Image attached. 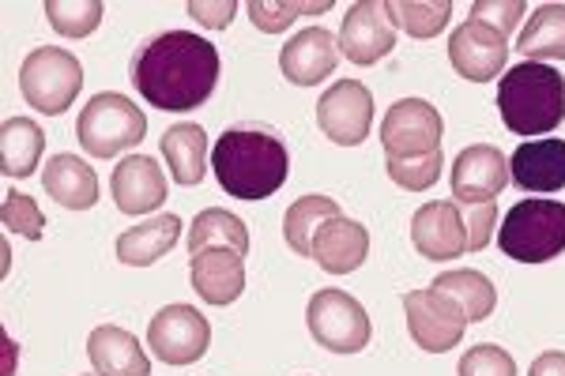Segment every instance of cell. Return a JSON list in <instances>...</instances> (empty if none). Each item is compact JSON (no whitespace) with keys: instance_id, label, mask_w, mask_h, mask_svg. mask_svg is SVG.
Instances as JSON below:
<instances>
[{"instance_id":"obj_25","label":"cell","mask_w":565,"mask_h":376,"mask_svg":"<svg viewBox=\"0 0 565 376\" xmlns=\"http://www.w3.org/2000/svg\"><path fill=\"white\" fill-rule=\"evenodd\" d=\"M45 132L31 117H8L0 128V170L8 178H31L42 162Z\"/></svg>"},{"instance_id":"obj_5","label":"cell","mask_w":565,"mask_h":376,"mask_svg":"<svg viewBox=\"0 0 565 376\" xmlns=\"http://www.w3.org/2000/svg\"><path fill=\"white\" fill-rule=\"evenodd\" d=\"M143 132H148L143 109L132 98L114 95V90L90 98L76 121V140L84 143L90 159H114V154L143 143Z\"/></svg>"},{"instance_id":"obj_35","label":"cell","mask_w":565,"mask_h":376,"mask_svg":"<svg viewBox=\"0 0 565 376\" xmlns=\"http://www.w3.org/2000/svg\"><path fill=\"white\" fill-rule=\"evenodd\" d=\"M460 376H516V362L513 354H505V346L482 343L460 357Z\"/></svg>"},{"instance_id":"obj_29","label":"cell","mask_w":565,"mask_h":376,"mask_svg":"<svg viewBox=\"0 0 565 376\" xmlns=\"http://www.w3.org/2000/svg\"><path fill=\"white\" fill-rule=\"evenodd\" d=\"M343 211L332 196H302L287 207L282 215V237L295 249V256H313V237L328 223V218H340Z\"/></svg>"},{"instance_id":"obj_20","label":"cell","mask_w":565,"mask_h":376,"mask_svg":"<svg viewBox=\"0 0 565 376\" xmlns=\"http://www.w3.org/2000/svg\"><path fill=\"white\" fill-rule=\"evenodd\" d=\"M370 256V230L354 218H328L313 237V260L328 275H351Z\"/></svg>"},{"instance_id":"obj_13","label":"cell","mask_w":565,"mask_h":376,"mask_svg":"<svg viewBox=\"0 0 565 376\" xmlns=\"http://www.w3.org/2000/svg\"><path fill=\"white\" fill-rule=\"evenodd\" d=\"M505 57L509 39L479 20L460 23L449 39L452 68H457V76L471 79V84H490L494 76H505Z\"/></svg>"},{"instance_id":"obj_30","label":"cell","mask_w":565,"mask_h":376,"mask_svg":"<svg viewBox=\"0 0 565 376\" xmlns=\"http://www.w3.org/2000/svg\"><path fill=\"white\" fill-rule=\"evenodd\" d=\"M396 26L412 39H437L452 20V0H385Z\"/></svg>"},{"instance_id":"obj_24","label":"cell","mask_w":565,"mask_h":376,"mask_svg":"<svg viewBox=\"0 0 565 376\" xmlns=\"http://www.w3.org/2000/svg\"><path fill=\"white\" fill-rule=\"evenodd\" d=\"M162 159H167L170 173H174L178 185L193 189L204 181V170H207V136L204 128L185 121V125H174L162 132Z\"/></svg>"},{"instance_id":"obj_10","label":"cell","mask_w":565,"mask_h":376,"mask_svg":"<svg viewBox=\"0 0 565 376\" xmlns=\"http://www.w3.org/2000/svg\"><path fill=\"white\" fill-rule=\"evenodd\" d=\"M404 313H407V332H412L415 346H423L426 354H445L452 346H460L468 316L452 298L437 290H412L404 293Z\"/></svg>"},{"instance_id":"obj_36","label":"cell","mask_w":565,"mask_h":376,"mask_svg":"<svg viewBox=\"0 0 565 376\" xmlns=\"http://www.w3.org/2000/svg\"><path fill=\"white\" fill-rule=\"evenodd\" d=\"M524 12H527V8L521 4V0H509V4H505V0H476V4H471V20L494 26V31L505 34V39H509V31L521 23Z\"/></svg>"},{"instance_id":"obj_3","label":"cell","mask_w":565,"mask_h":376,"mask_svg":"<svg viewBox=\"0 0 565 376\" xmlns=\"http://www.w3.org/2000/svg\"><path fill=\"white\" fill-rule=\"evenodd\" d=\"M498 114L513 136H546L565 121V76L551 64L521 61L501 76Z\"/></svg>"},{"instance_id":"obj_19","label":"cell","mask_w":565,"mask_h":376,"mask_svg":"<svg viewBox=\"0 0 565 376\" xmlns=\"http://www.w3.org/2000/svg\"><path fill=\"white\" fill-rule=\"evenodd\" d=\"M189 279L207 305H234L245 290V256L234 249H204L189 260Z\"/></svg>"},{"instance_id":"obj_21","label":"cell","mask_w":565,"mask_h":376,"mask_svg":"<svg viewBox=\"0 0 565 376\" xmlns=\"http://www.w3.org/2000/svg\"><path fill=\"white\" fill-rule=\"evenodd\" d=\"M87 357L98 376H151V362L140 339L125 327L103 324L87 339Z\"/></svg>"},{"instance_id":"obj_16","label":"cell","mask_w":565,"mask_h":376,"mask_svg":"<svg viewBox=\"0 0 565 376\" xmlns=\"http://www.w3.org/2000/svg\"><path fill=\"white\" fill-rule=\"evenodd\" d=\"M109 192L114 204L125 215H148V211L167 204V173L148 154H129L114 166L109 178Z\"/></svg>"},{"instance_id":"obj_2","label":"cell","mask_w":565,"mask_h":376,"mask_svg":"<svg viewBox=\"0 0 565 376\" xmlns=\"http://www.w3.org/2000/svg\"><path fill=\"white\" fill-rule=\"evenodd\" d=\"M212 170L231 196L268 200L287 181L290 154L268 128H226L212 147Z\"/></svg>"},{"instance_id":"obj_8","label":"cell","mask_w":565,"mask_h":376,"mask_svg":"<svg viewBox=\"0 0 565 376\" xmlns=\"http://www.w3.org/2000/svg\"><path fill=\"white\" fill-rule=\"evenodd\" d=\"M445 121L426 98H399L388 106L385 125H381V147L385 159H426L441 151Z\"/></svg>"},{"instance_id":"obj_12","label":"cell","mask_w":565,"mask_h":376,"mask_svg":"<svg viewBox=\"0 0 565 376\" xmlns=\"http://www.w3.org/2000/svg\"><path fill=\"white\" fill-rule=\"evenodd\" d=\"M340 53L359 68H370L381 57H388L396 50V23L388 15V4H377V0H359V4L348 8L340 26Z\"/></svg>"},{"instance_id":"obj_17","label":"cell","mask_w":565,"mask_h":376,"mask_svg":"<svg viewBox=\"0 0 565 376\" xmlns=\"http://www.w3.org/2000/svg\"><path fill=\"white\" fill-rule=\"evenodd\" d=\"M335 61H340V42H335L324 26H306V31H298L279 53L282 76L298 87H313V84H321L324 76H332Z\"/></svg>"},{"instance_id":"obj_23","label":"cell","mask_w":565,"mask_h":376,"mask_svg":"<svg viewBox=\"0 0 565 376\" xmlns=\"http://www.w3.org/2000/svg\"><path fill=\"white\" fill-rule=\"evenodd\" d=\"M181 237V218L178 215H154L148 223L129 226L117 237V260L129 264V268H151L162 256L178 245Z\"/></svg>"},{"instance_id":"obj_14","label":"cell","mask_w":565,"mask_h":376,"mask_svg":"<svg viewBox=\"0 0 565 376\" xmlns=\"http://www.w3.org/2000/svg\"><path fill=\"white\" fill-rule=\"evenodd\" d=\"M415 253L426 260H457L468 253V226H463V207L457 200H434L423 204L412 218Z\"/></svg>"},{"instance_id":"obj_31","label":"cell","mask_w":565,"mask_h":376,"mask_svg":"<svg viewBox=\"0 0 565 376\" xmlns=\"http://www.w3.org/2000/svg\"><path fill=\"white\" fill-rule=\"evenodd\" d=\"M106 8L98 0H45V20L65 39H87L98 31Z\"/></svg>"},{"instance_id":"obj_38","label":"cell","mask_w":565,"mask_h":376,"mask_svg":"<svg viewBox=\"0 0 565 376\" xmlns=\"http://www.w3.org/2000/svg\"><path fill=\"white\" fill-rule=\"evenodd\" d=\"M234 12H238L234 0H223V4H200V0H193V4H189V15H193L196 23L212 26V31H223Z\"/></svg>"},{"instance_id":"obj_7","label":"cell","mask_w":565,"mask_h":376,"mask_svg":"<svg viewBox=\"0 0 565 376\" xmlns=\"http://www.w3.org/2000/svg\"><path fill=\"white\" fill-rule=\"evenodd\" d=\"M306 320L317 346H324L332 354H359L370 346L373 324L366 309H362V301H354L343 290H317L309 298Z\"/></svg>"},{"instance_id":"obj_9","label":"cell","mask_w":565,"mask_h":376,"mask_svg":"<svg viewBox=\"0 0 565 376\" xmlns=\"http://www.w3.org/2000/svg\"><path fill=\"white\" fill-rule=\"evenodd\" d=\"M148 346L167 365H193L212 346V324L193 305H167L151 316Z\"/></svg>"},{"instance_id":"obj_18","label":"cell","mask_w":565,"mask_h":376,"mask_svg":"<svg viewBox=\"0 0 565 376\" xmlns=\"http://www.w3.org/2000/svg\"><path fill=\"white\" fill-rule=\"evenodd\" d=\"M509 178L524 192H562L565 189V140H524L509 159Z\"/></svg>"},{"instance_id":"obj_39","label":"cell","mask_w":565,"mask_h":376,"mask_svg":"<svg viewBox=\"0 0 565 376\" xmlns=\"http://www.w3.org/2000/svg\"><path fill=\"white\" fill-rule=\"evenodd\" d=\"M527 376H565V354L562 351H546L532 362Z\"/></svg>"},{"instance_id":"obj_1","label":"cell","mask_w":565,"mask_h":376,"mask_svg":"<svg viewBox=\"0 0 565 376\" xmlns=\"http://www.w3.org/2000/svg\"><path fill=\"white\" fill-rule=\"evenodd\" d=\"M129 79L148 106L162 114H185L215 95L218 50L193 31L154 34L132 53Z\"/></svg>"},{"instance_id":"obj_11","label":"cell","mask_w":565,"mask_h":376,"mask_svg":"<svg viewBox=\"0 0 565 376\" xmlns=\"http://www.w3.org/2000/svg\"><path fill=\"white\" fill-rule=\"evenodd\" d=\"M317 125L332 143L359 147L370 136L373 125V95L359 79H340L317 103Z\"/></svg>"},{"instance_id":"obj_4","label":"cell","mask_w":565,"mask_h":376,"mask_svg":"<svg viewBox=\"0 0 565 376\" xmlns=\"http://www.w3.org/2000/svg\"><path fill=\"white\" fill-rule=\"evenodd\" d=\"M498 245L516 264H546L565 253V204L558 200H521L505 211Z\"/></svg>"},{"instance_id":"obj_22","label":"cell","mask_w":565,"mask_h":376,"mask_svg":"<svg viewBox=\"0 0 565 376\" xmlns=\"http://www.w3.org/2000/svg\"><path fill=\"white\" fill-rule=\"evenodd\" d=\"M42 189L68 211H87L98 204V178L79 154H53L42 170Z\"/></svg>"},{"instance_id":"obj_33","label":"cell","mask_w":565,"mask_h":376,"mask_svg":"<svg viewBox=\"0 0 565 376\" xmlns=\"http://www.w3.org/2000/svg\"><path fill=\"white\" fill-rule=\"evenodd\" d=\"M441 151L437 154H426V159H385V170L388 178L396 181L399 189L407 192H426L430 185H437V178H441Z\"/></svg>"},{"instance_id":"obj_28","label":"cell","mask_w":565,"mask_h":376,"mask_svg":"<svg viewBox=\"0 0 565 376\" xmlns=\"http://www.w3.org/2000/svg\"><path fill=\"white\" fill-rule=\"evenodd\" d=\"M204 249H234V253H249V230L238 215L223 207H207L200 211L189 226V253H204Z\"/></svg>"},{"instance_id":"obj_34","label":"cell","mask_w":565,"mask_h":376,"mask_svg":"<svg viewBox=\"0 0 565 376\" xmlns=\"http://www.w3.org/2000/svg\"><path fill=\"white\" fill-rule=\"evenodd\" d=\"M4 230L8 234H23L26 241H39V237L45 234V215L39 211V204H34L26 192H15L8 189L4 192Z\"/></svg>"},{"instance_id":"obj_27","label":"cell","mask_w":565,"mask_h":376,"mask_svg":"<svg viewBox=\"0 0 565 376\" xmlns=\"http://www.w3.org/2000/svg\"><path fill=\"white\" fill-rule=\"evenodd\" d=\"M516 50L527 61H565V4H543L527 15Z\"/></svg>"},{"instance_id":"obj_37","label":"cell","mask_w":565,"mask_h":376,"mask_svg":"<svg viewBox=\"0 0 565 376\" xmlns=\"http://www.w3.org/2000/svg\"><path fill=\"white\" fill-rule=\"evenodd\" d=\"M463 207V204H460ZM463 226H468V253H479L490 245V234L498 226V204L463 207Z\"/></svg>"},{"instance_id":"obj_6","label":"cell","mask_w":565,"mask_h":376,"mask_svg":"<svg viewBox=\"0 0 565 376\" xmlns=\"http://www.w3.org/2000/svg\"><path fill=\"white\" fill-rule=\"evenodd\" d=\"M79 87H84V64L76 53L57 45H39L20 64V90L26 106H34L39 114L61 117L76 103Z\"/></svg>"},{"instance_id":"obj_32","label":"cell","mask_w":565,"mask_h":376,"mask_svg":"<svg viewBox=\"0 0 565 376\" xmlns=\"http://www.w3.org/2000/svg\"><path fill=\"white\" fill-rule=\"evenodd\" d=\"M332 8V0H313V4H276V0H249V20H253V26L257 31H264V34H279V31H287L290 23L298 20V15H321V12H328Z\"/></svg>"},{"instance_id":"obj_15","label":"cell","mask_w":565,"mask_h":376,"mask_svg":"<svg viewBox=\"0 0 565 376\" xmlns=\"http://www.w3.org/2000/svg\"><path fill=\"white\" fill-rule=\"evenodd\" d=\"M509 181V166L505 154L498 151L494 143H476L463 147L452 162V196L463 207L476 204H494Z\"/></svg>"},{"instance_id":"obj_26","label":"cell","mask_w":565,"mask_h":376,"mask_svg":"<svg viewBox=\"0 0 565 376\" xmlns=\"http://www.w3.org/2000/svg\"><path fill=\"white\" fill-rule=\"evenodd\" d=\"M434 290L445 293V298H452L457 305L463 309V316H468V324H479V320H487L494 313L498 305V290L494 282L487 279V275L479 271H468V268H457V271H445L434 279Z\"/></svg>"}]
</instances>
